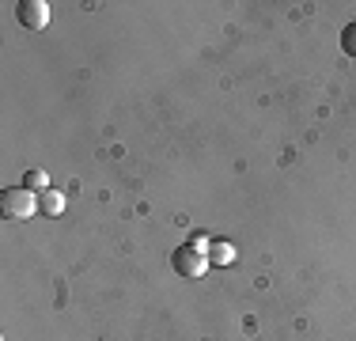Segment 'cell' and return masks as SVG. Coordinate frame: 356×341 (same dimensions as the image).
<instances>
[{"instance_id":"ba28073f","label":"cell","mask_w":356,"mask_h":341,"mask_svg":"<svg viewBox=\"0 0 356 341\" xmlns=\"http://www.w3.org/2000/svg\"><path fill=\"white\" fill-rule=\"evenodd\" d=\"M190 246H193V251H201V254H209V246H213V239H209L205 232H193V235H190Z\"/></svg>"},{"instance_id":"277c9868","label":"cell","mask_w":356,"mask_h":341,"mask_svg":"<svg viewBox=\"0 0 356 341\" xmlns=\"http://www.w3.org/2000/svg\"><path fill=\"white\" fill-rule=\"evenodd\" d=\"M209 262H213V266H232V262H235V246L224 243V239H213V246H209Z\"/></svg>"},{"instance_id":"5b68a950","label":"cell","mask_w":356,"mask_h":341,"mask_svg":"<svg viewBox=\"0 0 356 341\" xmlns=\"http://www.w3.org/2000/svg\"><path fill=\"white\" fill-rule=\"evenodd\" d=\"M38 205H42V212H49V216H57V212L65 209V193H57V190H46L38 198Z\"/></svg>"},{"instance_id":"6da1fadb","label":"cell","mask_w":356,"mask_h":341,"mask_svg":"<svg viewBox=\"0 0 356 341\" xmlns=\"http://www.w3.org/2000/svg\"><path fill=\"white\" fill-rule=\"evenodd\" d=\"M38 209H42L38 193L27 190V186H8V190L0 193V212H4L8 220H31Z\"/></svg>"},{"instance_id":"3957f363","label":"cell","mask_w":356,"mask_h":341,"mask_svg":"<svg viewBox=\"0 0 356 341\" xmlns=\"http://www.w3.org/2000/svg\"><path fill=\"white\" fill-rule=\"evenodd\" d=\"M15 15H19V23L27 31H46L49 27V4L46 0H23V4L15 8Z\"/></svg>"},{"instance_id":"7a4b0ae2","label":"cell","mask_w":356,"mask_h":341,"mask_svg":"<svg viewBox=\"0 0 356 341\" xmlns=\"http://www.w3.org/2000/svg\"><path fill=\"white\" fill-rule=\"evenodd\" d=\"M171 266L182 280H197V277H205V269H209V254H201V251H193L190 243H182L171 254Z\"/></svg>"},{"instance_id":"52a82bcc","label":"cell","mask_w":356,"mask_h":341,"mask_svg":"<svg viewBox=\"0 0 356 341\" xmlns=\"http://www.w3.org/2000/svg\"><path fill=\"white\" fill-rule=\"evenodd\" d=\"M341 49L349 57H356V23H349V27L341 31Z\"/></svg>"},{"instance_id":"8992f818","label":"cell","mask_w":356,"mask_h":341,"mask_svg":"<svg viewBox=\"0 0 356 341\" xmlns=\"http://www.w3.org/2000/svg\"><path fill=\"white\" fill-rule=\"evenodd\" d=\"M23 186H27V190H35V193H46L49 190L46 170H27V175H23Z\"/></svg>"}]
</instances>
